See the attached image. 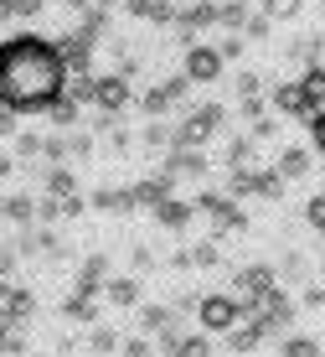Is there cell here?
<instances>
[{
  "instance_id": "obj_38",
  "label": "cell",
  "mask_w": 325,
  "mask_h": 357,
  "mask_svg": "<svg viewBox=\"0 0 325 357\" xmlns=\"http://www.w3.org/2000/svg\"><path fill=\"white\" fill-rule=\"evenodd\" d=\"M16 16V0H0V21H10Z\"/></svg>"
},
{
  "instance_id": "obj_23",
  "label": "cell",
  "mask_w": 325,
  "mask_h": 357,
  "mask_svg": "<svg viewBox=\"0 0 325 357\" xmlns=\"http://www.w3.org/2000/svg\"><path fill=\"white\" fill-rule=\"evenodd\" d=\"M68 316H72V321H93V295H72V301H68Z\"/></svg>"
},
{
  "instance_id": "obj_13",
  "label": "cell",
  "mask_w": 325,
  "mask_h": 357,
  "mask_svg": "<svg viewBox=\"0 0 325 357\" xmlns=\"http://www.w3.org/2000/svg\"><path fill=\"white\" fill-rule=\"evenodd\" d=\"M104 295H109V301H114V305H140L145 285H140V280H134V275H119V280H109V285H104Z\"/></svg>"
},
{
  "instance_id": "obj_11",
  "label": "cell",
  "mask_w": 325,
  "mask_h": 357,
  "mask_svg": "<svg viewBox=\"0 0 325 357\" xmlns=\"http://www.w3.org/2000/svg\"><path fill=\"white\" fill-rule=\"evenodd\" d=\"M274 171H279L284 181L310 176V151H305V145H284V151H279V161H274Z\"/></svg>"
},
{
  "instance_id": "obj_28",
  "label": "cell",
  "mask_w": 325,
  "mask_h": 357,
  "mask_svg": "<svg viewBox=\"0 0 325 357\" xmlns=\"http://www.w3.org/2000/svg\"><path fill=\"white\" fill-rule=\"evenodd\" d=\"M243 36H237V31H228V36H222V42H217V57H222V63H228V57H243Z\"/></svg>"
},
{
  "instance_id": "obj_19",
  "label": "cell",
  "mask_w": 325,
  "mask_h": 357,
  "mask_svg": "<svg viewBox=\"0 0 325 357\" xmlns=\"http://www.w3.org/2000/svg\"><path fill=\"white\" fill-rule=\"evenodd\" d=\"M42 114H47V119H52V125H72V119H78V104H72V98H68V93H62V98H52V104H47V109H42Z\"/></svg>"
},
{
  "instance_id": "obj_21",
  "label": "cell",
  "mask_w": 325,
  "mask_h": 357,
  "mask_svg": "<svg viewBox=\"0 0 325 357\" xmlns=\"http://www.w3.org/2000/svg\"><path fill=\"white\" fill-rule=\"evenodd\" d=\"M279 357H320V342H315V337H290Z\"/></svg>"
},
{
  "instance_id": "obj_7",
  "label": "cell",
  "mask_w": 325,
  "mask_h": 357,
  "mask_svg": "<svg viewBox=\"0 0 325 357\" xmlns=\"http://www.w3.org/2000/svg\"><path fill=\"white\" fill-rule=\"evenodd\" d=\"M186 78H191V83H217L222 78V57H217V47H212V42H191V47H186Z\"/></svg>"
},
{
  "instance_id": "obj_37",
  "label": "cell",
  "mask_w": 325,
  "mask_h": 357,
  "mask_svg": "<svg viewBox=\"0 0 325 357\" xmlns=\"http://www.w3.org/2000/svg\"><path fill=\"white\" fill-rule=\"evenodd\" d=\"M10 171H16V155H0V181H6Z\"/></svg>"
},
{
  "instance_id": "obj_30",
  "label": "cell",
  "mask_w": 325,
  "mask_h": 357,
  "mask_svg": "<svg viewBox=\"0 0 325 357\" xmlns=\"http://www.w3.org/2000/svg\"><path fill=\"white\" fill-rule=\"evenodd\" d=\"M119 352H124V357H150V342H145V337H124Z\"/></svg>"
},
{
  "instance_id": "obj_2",
  "label": "cell",
  "mask_w": 325,
  "mask_h": 357,
  "mask_svg": "<svg viewBox=\"0 0 325 357\" xmlns=\"http://www.w3.org/2000/svg\"><path fill=\"white\" fill-rule=\"evenodd\" d=\"M222 119H228V109L222 104H202L196 114H186L176 130H171V145H186V151H202L212 135L222 130Z\"/></svg>"
},
{
  "instance_id": "obj_31",
  "label": "cell",
  "mask_w": 325,
  "mask_h": 357,
  "mask_svg": "<svg viewBox=\"0 0 325 357\" xmlns=\"http://www.w3.org/2000/svg\"><path fill=\"white\" fill-rule=\"evenodd\" d=\"M26 155H42V140H36V135H21L16 140V161H26Z\"/></svg>"
},
{
  "instance_id": "obj_18",
  "label": "cell",
  "mask_w": 325,
  "mask_h": 357,
  "mask_svg": "<svg viewBox=\"0 0 325 357\" xmlns=\"http://www.w3.org/2000/svg\"><path fill=\"white\" fill-rule=\"evenodd\" d=\"M171 321H176V311H171V305H145V311H140V326H145V331H166Z\"/></svg>"
},
{
  "instance_id": "obj_36",
  "label": "cell",
  "mask_w": 325,
  "mask_h": 357,
  "mask_svg": "<svg viewBox=\"0 0 325 357\" xmlns=\"http://www.w3.org/2000/svg\"><path fill=\"white\" fill-rule=\"evenodd\" d=\"M305 305H325V285H310L305 290Z\"/></svg>"
},
{
  "instance_id": "obj_26",
  "label": "cell",
  "mask_w": 325,
  "mask_h": 357,
  "mask_svg": "<svg viewBox=\"0 0 325 357\" xmlns=\"http://www.w3.org/2000/svg\"><path fill=\"white\" fill-rule=\"evenodd\" d=\"M119 347V331L114 326H93V352H114Z\"/></svg>"
},
{
  "instance_id": "obj_24",
  "label": "cell",
  "mask_w": 325,
  "mask_h": 357,
  "mask_svg": "<svg viewBox=\"0 0 325 357\" xmlns=\"http://www.w3.org/2000/svg\"><path fill=\"white\" fill-rule=\"evenodd\" d=\"M145 145H155V151L171 145V125H166V119H150V125H145Z\"/></svg>"
},
{
  "instance_id": "obj_29",
  "label": "cell",
  "mask_w": 325,
  "mask_h": 357,
  "mask_svg": "<svg viewBox=\"0 0 325 357\" xmlns=\"http://www.w3.org/2000/svg\"><path fill=\"white\" fill-rule=\"evenodd\" d=\"M217 259H222V254H217V243H196V249H191V264H196V269H212Z\"/></svg>"
},
{
  "instance_id": "obj_22",
  "label": "cell",
  "mask_w": 325,
  "mask_h": 357,
  "mask_svg": "<svg viewBox=\"0 0 325 357\" xmlns=\"http://www.w3.org/2000/svg\"><path fill=\"white\" fill-rule=\"evenodd\" d=\"M16 352H21V326L0 321V357H16Z\"/></svg>"
},
{
  "instance_id": "obj_16",
  "label": "cell",
  "mask_w": 325,
  "mask_h": 357,
  "mask_svg": "<svg viewBox=\"0 0 325 357\" xmlns=\"http://www.w3.org/2000/svg\"><path fill=\"white\" fill-rule=\"evenodd\" d=\"M72 187H78V181H72L68 166H52V171H47V197H57V202H62V197H72Z\"/></svg>"
},
{
  "instance_id": "obj_25",
  "label": "cell",
  "mask_w": 325,
  "mask_h": 357,
  "mask_svg": "<svg viewBox=\"0 0 325 357\" xmlns=\"http://www.w3.org/2000/svg\"><path fill=\"white\" fill-rule=\"evenodd\" d=\"M305 223L325 233V192H320V197H310V202H305Z\"/></svg>"
},
{
  "instance_id": "obj_27",
  "label": "cell",
  "mask_w": 325,
  "mask_h": 357,
  "mask_svg": "<svg viewBox=\"0 0 325 357\" xmlns=\"http://www.w3.org/2000/svg\"><path fill=\"white\" fill-rule=\"evenodd\" d=\"M176 357H212V347H207V337H181Z\"/></svg>"
},
{
  "instance_id": "obj_1",
  "label": "cell",
  "mask_w": 325,
  "mask_h": 357,
  "mask_svg": "<svg viewBox=\"0 0 325 357\" xmlns=\"http://www.w3.org/2000/svg\"><path fill=\"white\" fill-rule=\"evenodd\" d=\"M68 89V63H62L57 42L36 31H16L0 42V104L16 114H42L52 98Z\"/></svg>"
},
{
  "instance_id": "obj_14",
  "label": "cell",
  "mask_w": 325,
  "mask_h": 357,
  "mask_svg": "<svg viewBox=\"0 0 325 357\" xmlns=\"http://www.w3.org/2000/svg\"><path fill=\"white\" fill-rule=\"evenodd\" d=\"M155 218H160V228H186V223H191V202L166 197V202H155Z\"/></svg>"
},
{
  "instance_id": "obj_41",
  "label": "cell",
  "mask_w": 325,
  "mask_h": 357,
  "mask_svg": "<svg viewBox=\"0 0 325 357\" xmlns=\"http://www.w3.org/2000/svg\"><path fill=\"white\" fill-rule=\"evenodd\" d=\"M320 68H325V63H320Z\"/></svg>"
},
{
  "instance_id": "obj_39",
  "label": "cell",
  "mask_w": 325,
  "mask_h": 357,
  "mask_svg": "<svg viewBox=\"0 0 325 357\" xmlns=\"http://www.w3.org/2000/svg\"><path fill=\"white\" fill-rule=\"evenodd\" d=\"M98 6H124V0H98Z\"/></svg>"
},
{
  "instance_id": "obj_40",
  "label": "cell",
  "mask_w": 325,
  "mask_h": 357,
  "mask_svg": "<svg viewBox=\"0 0 325 357\" xmlns=\"http://www.w3.org/2000/svg\"><path fill=\"white\" fill-rule=\"evenodd\" d=\"M160 357H166V352H160Z\"/></svg>"
},
{
  "instance_id": "obj_17",
  "label": "cell",
  "mask_w": 325,
  "mask_h": 357,
  "mask_svg": "<svg viewBox=\"0 0 325 357\" xmlns=\"http://www.w3.org/2000/svg\"><path fill=\"white\" fill-rule=\"evenodd\" d=\"M243 21H248V6H243V0H228V6H217V26H222V31H237Z\"/></svg>"
},
{
  "instance_id": "obj_10",
  "label": "cell",
  "mask_w": 325,
  "mask_h": 357,
  "mask_svg": "<svg viewBox=\"0 0 325 357\" xmlns=\"http://www.w3.org/2000/svg\"><path fill=\"white\" fill-rule=\"evenodd\" d=\"M274 109H279V114H290V119H315V109L305 104V93H299V83H274Z\"/></svg>"
},
{
  "instance_id": "obj_5",
  "label": "cell",
  "mask_w": 325,
  "mask_h": 357,
  "mask_svg": "<svg viewBox=\"0 0 325 357\" xmlns=\"http://www.w3.org/2000/svg\"><path fill=\"white\" fill-rule=\"evenodd\" d=\"M129 104H134V89H129L124 73H104V78H93V109H98V114H114L119 119V109H129Z\"/></svg>"
},
{
  "instance_id": "obj_4",
  "label": "cell",
  "mask_w": 325,
  "mask_h": 357,
  "mask_svg": "<svg viewBox=\"0 0 325 357\" xmlns=\"http://www.w3.org/2000/svg\"><path fill=\"white\" fill-rule=\"evenodd\" d=\"M196 207H202V213L212 218V228H217V233H243L248 228V213H243V207H237V197H228V192H202V197H196Z\"/></svg>"
},
{
  "instance_id": "obj_34",
  "label": "cell",
  "mask_w": 325,
  "mask_h": 357,
  "mask_svg": "<svg viewBox=\"0 0 325 357\" xmlns=\"http://www.w3.org/2000/svg\"><path fill=\"white\" fill-rule=\"evenodd\" d=\"M21 125H16V109H6V104H0V135H16Z\"/></svg>"
},
{
  "instance_id": "obj_12",
  "label": "cell",
  "mask_w": 325,
  "mask_h": 357,
  "mask_svg": "<svg viewBox=\"0 0 325 357\" xmlns=\"http://www.w3.org/2000/svg\"><path fill=\"white\" fill-rule=\"evenodd\" d=\"M299 93H305L310 109H325V68L320 63H310L305 73H299Z\"/></svg>"
},
{
  "instance_id": "obj_32",
  "label": "cell",
  "mask_w": 325,
  "mask_h": 357,
  "mask_svg": "<svg viewBox=\"0 0 325 357\" xmlns=\"http://www.w3.org/2000/svg\"><path fill=\"white\" fill-rule=\"evenodd\" d=\"M310 135H315V151H325V109H315V119H310Z\"/></svg>"
},
{
  "instance_id": "obj_35",
  "label": "cell",
  "mask_w": 325,
  "mask_h": 357,
  "mask_svg": "<svg viewBox=\"0 0 325 357\" xmlns=\"http://www.w3.org/2000/svg\"><path fill=\"white\" fill-rule=\"evenodd\" d=\"M237 93L253 98V93H258V73H243V78H237Z\"/></svg>"
},
{
  "instance_id": "obj_15",
  "label": "cell",
  "mask_w": 325,
  "mask_h": 357,
  "mask_svg": "<svg viewBox=\"0 0 325 357\" xmlns=\"http://www.w3.org/2000/svg\"><path fill=\"white\" fill-rule=\"evenodd\" d=\"M0 218H10V223H21V228H26L31 223V218H36V202H31V197H0Z\"/></svg>"
},
{
  "instance_id": "obj_6",
  "label": "cell",
  "mask_w": 325,
  "mask_h": 357,
  "mask_svg": "<svg viewBox=\"0 0 325 357\" xmlns=\"http://www.w3.org/2000/svg\"><path fill=\"white\" fill-rule=\"evenodd\" d=\"M274 285H279V275H274L269 264H248V269H237V290H243V301H237V305H243V316H248V311H258V305L269 301V290H274Z\"/></svg>"
},
{
  "instance_id": "obj_20",
  "label": "cell",
  "mask_w": 325,
  "mask_h": 357,
  "mask_svg": "<svg viewBox=\"0 0 325 357\" xmlns=\"http://www.w3.org/2000/svg\"><path fill=\"white\" fill-rule=\"evenodd\" d=\"M269 26H274V21L264 16V10H253V16H248L243 26H237V36H243V42H264V36H269Z\"/></svg>"
},
{
  "instance_id": "obj_3",
  "label": "cell",
  "mask_w": 325,
  "mask_h": 357,
  "mask_svg": "<svg viewBox=\"0 0 325 357\" xmlns=\"http://www.w3.org/2000/svg\"><path fill=\"white\" fill-rule=\"evenodd\" d=\"M196 321H202V331H232L237 321H243V305H237V295H202L196 301Z\"/></svg>"
},
{
  "instance_id": "obj_33",
  "label": "cell",
  "mask_w": 325,
  "mask_h": 357,
  "mask_svg": "<svg viewBox=\"0 0 325 357\" xmlns=\"http://www.w3.org/2000/svg\"><path fill=\"white\" fill-rule=\"evenodd\" d=\"M10 269H16V249H10V243H0V280H6Z\"/></svg>"
},
{
  "instance_id": "obj_8",
  "label": "cell",
  "mask_w": 325,
  "mask_h": 357,
  "mask_svg": "<svg viewBox=\"0 0 325 357\" xmlns=\"http://www.w3.org/2000/svg\"><path fill=\"white\" fill-rule=\"evenodd\" d=\"M36 311V301H31V290H16V285H6L0 280V321H26V316Z\"/></svg>"
},
{
  "instance_id": "obj_9",
  "label": "cell",
  "mask_w": 325,
  "mask_h": 357,
  "mask_svg": "<svg viewBox=\"0 0 325 357\" xmlns=\"http://www.w3.org/2000/svg\"><path fill=\"white\" fill-rule=\"evenodd\" d=\"M57 52H62V63H68V78L72 73H93V42L88 36H62Z\"/></svg>"
}]
</instances>
